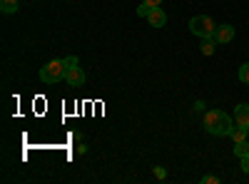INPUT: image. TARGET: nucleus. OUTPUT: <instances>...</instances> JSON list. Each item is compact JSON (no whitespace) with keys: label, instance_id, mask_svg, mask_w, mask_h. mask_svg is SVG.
Listing matches in <instances>:
<instances>
[{"label":"nucleus","instance_id":"nucleus-1","mask_svg":"<svg viewBox=\"0 0 249 184\" xmlns=\"http://www.w3.org/2000/svg\"><path fill=\"white\" fill-rule=\"evenodd\" d=\"M204 130L214 137H230L232 132V117L222 110H210L204 115Z\"/></svg>","mask_w":249,"mask_h":184},{"label":"nucleus","instance_id":"nucleus-2","mask_svg":"<svg viewBox=\"0 0 249 184\" xmlns=\"http://www.w3.org/2000/svg\"><path fill=\"white\" fill-rule=\"evenodd\" d=\"M65 72H68L65 60H50L48 65L40 67V80H43L45 85H55L60 80H65Z\"/></svg>","mask_w":249,"mask_h":184},{"label":"nucleus","instance_id":"nucleus-3","mask_svg":"<svg viewBox=\"0 0 249 184\" xmlns=\"http://www.w3.org/2000/svg\"><path fill=\"white\" fill-rule=\"evenodd\" d=\"M190 30H192L197 37H214L217 25L212 23L210 15H195V17L190 20Z\"/></svg>","mask_w":249,"mask_h":184},{"label":"nucleus","instance_id":"nucleus-4","mask_svg":"<svg viewBox=\"0 0 249 184\" xmlns=\"http://www.w3.org/2000/svg\"><path fill=\"white\" fill-rule=\"evenodd\" d=\"M232 40H234L232 25H217V30H214V43L217 45H227V43H232Z\"/></svg>","mask_w":249,"mask_h":184},{"label":"nucleus","instance_id":"nucleus-5","mask_svg":"<svg viewBox=\"0 0 249 184\" xmlns=\"http://www.w3.org/2000/svg\"><path fill=\"white\" fill-rule=\"evenodd\" d=\"M65 80H68L70 87H82V85H85V72H82L77 65H75V67H68Z\"/></svg>","mask_w":249,"mask_h":184},{"label":"nucleus","instance_id":"nucleus-6","mask_svg":"<svg viewBox=\"0 0 249 184\" xmlns=\"http://www.w3.org/2000/svg\"><path fill=\"white\" fill-rule=\"evenodd\" d=\"M147 23L152 28H164V23H167V13H164L162 8H152L150 15H147Z\"/></svg>","mask_w":249,"mask_h":184},{"label":"nucleus","instance_id":"nucleus-7","mask_svg":"<svg viewBox=\"0 0 249 184\" xmlns=\"http://www.w3.org/2000/svg\"><path fill=\"white\" fill-rule=\"evenodd\" d=\"M234 122L242 125V127H249V105H247V102L239 105V107H234Z\"/></svg>","mask_w":249,"mask_h":184},{"label":"nucleus","instance_id":"nucleus-8","mask_svg":"<svg viewBox=\"0 0 249 184\" xmlns=\"http://www.w3.org/2000/svg\"><path fill=\"white\" fill-rule=\"evenodd\" d=\"M247 134H249V127H242V125L232 127V132H230L232 142H242V139H247Z\"/></svg>","mask_w":249,"mask_h":184},{"label":"nucleus","instance_id":"nucleus-9","mask_svg":"<svg viewBox=\"0 0 249 184\" xmlns=\"http://www.w3.org/2000/svg\"><path fill=\"white\" fill-rule=\"evenodd\" d=\"M20 8V0H0V10H3V13H15Z\"/></svg>","mask_w":249,"mask_h":184},{"label":"nucleus","instance_id":"nucleus-10","mask_svg":"<svg viewBox=\"0 0 249 184\" xmlns=\"http://www.w3.org/2000/svg\"><path fill=\"white\" fill-rule=\"evenodd\" d=\"M214 45H217L214 37H202V45H199L202 48V55H212L214 52Z\"/></svg>","mask_w":249,"mask_h":184},{"label":"nucleus","instance_id":"nucleus-11","mask_svg":"<svg viewBox=\"0 0 249 184\" xmlns=\"http://www.w3.org/2000/svg\"><path fill=\"white\" fill-rule=\"evenodd\" d=\"M234 154H237L239 159L249 154V142H247V139H242V142H234Z\"/></svg>","mask_w":249,"mask_h":184},{"label":"nucleus","instance_id":"nucleus-12","mask_svg":"<svg viewBox=\"0 0 249 184\" xmlns=\"http://www.w3.org/2000/svg\"><path fill=\"white\" fill-rule=\"evenodd\" d=\"M239 80L244 85H249V63H244L242 67H239Z\"/></svg>","mask_w":249,"mask_h":184},{"label":"nucleus","instance_id":"nucleus-13","mask_svg":"<svg viewBox=\"0 0 249 184\" xmlns=\"http://www.w3.org/2000/svg\"><path fill=\"white\" fill-rule=\"evenodd\" d=\"M150 10H152V8H150L147 3H142V5L137 8V15H140V17H147V15H150Z\"/></svg>","mask_w":249,"mask_h":184},{"label":"nucleus","instance_id":"nucleus-14","mask_svg":"<svg viewBox=\"0 0 249 184\" xmlns=\"http://www.w3.org/2000/svg\"><path fill=\"white\" fill-rule=\"evenodd\" d=\"M202 182H204V184H217L219 179H217L214 174H207V177H202Z\"/></svg>","mask_w":249,"mask_h":184},{"label":"nucleus","instance_id":"nucleus-15","mask_svg":"<svg viewBox=\"0 0 249 184\" xmlns=\"http://www.w3.org/2000/svg\"><path fill=\"white\" fill-rule=\"evenodd\" d=\"M242 172H244V174H249V154H247V157H242Z\"/></svg>","mask_w":249,"mask_h":184},{"label":"nucleus","instance_id":"nucleus-16","mask_svg":"<svg viewBox=\"0 0 249 184\" xmlns=\"http://www.w3.org/2000/svg\"><path fill=\"white\" fill-rule=\"evenodd\" d=\"M65 65H68V67H75V65H77V57H75V55L65 57Z\"/></svg>","mask_w":249,"mask_h":184},{"label":"nucleus","instance_id":"nucleus-17","mask_svg":"<svg viewBox=\"0 0 249 184\" xmlns=\"http://www.w3.org/2000/svg\"><path fill=\"white\" fill-rule=\"evenodd\" d=\"M155 177H157V179H164V177H167V172H164L162 167H155Z\"/></svg>","mask_w":249,"mask_h":184},{"label":"nucleus","instance_id":"nucleus-18","mask_svg":"<svg viewBox=\"0 0 249 184\" xmlns=\"http://www.w3.org/2000/svg\"><path fill=\"white\" fill-rule=\"evenodd\" d=\"M142 3H147L150 8H160V5H162V0H142Z\"/></svg>","mask_w":249,"mask_h":184}]
</instances>
